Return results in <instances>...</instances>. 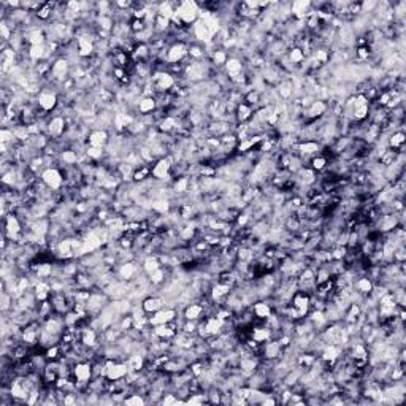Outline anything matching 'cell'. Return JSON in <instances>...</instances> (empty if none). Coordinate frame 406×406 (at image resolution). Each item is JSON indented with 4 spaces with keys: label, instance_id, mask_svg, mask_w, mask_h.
<instances>
[{
    "label": "cell",
    "instance_id": "1",
    "mask_svg": "<svg viewBox=\"0 0 406 406\" xmlns=\"http://www.w3.org/2000/svg\"><path fill=\"white\" fill-rule=\"evenodd\" d=\"M198 10H200V5L195 2H179L175 12L179 16L181 23L184 26H189V24H194L198 19Z\"/></svg>",
    "mask_w": 406,
    "mask_h": 406
},
{
    "label": "cell",
    "instance_id": "2",
    "mask_svg": "<svg viewBox=\"0 0 406 406\" xmlns=\"http://www.w3.org/2000/svg\"><path fill=\"white\" fill-rule=\"evenodd\" d=\"M40 178H42V181L45 182V184L49 189H53V190H59V187L62 186V182H64L62 171H60L59 168H56V167L45 168L42 171V175H40Z\"/></svg>",
    "mask_w": 406,
    "mask_h": 406
},
{
    "label": "cell",
    "instance_id": "3",
    "mask_svg": "<svg viewBox=\"0 0 406 406\" xmlns=\"http://www.w3.org/2000/svg\"><path fill=\"white\" fill-rule=\"evenodd\" d=\"M187 49H189V45L187 43H182V42H173L168 48H167V64H179L182 59L187 56Z\"/></svg>",
    "mask_w": 406,
    "mask_h": 406
},
{
    "label": "cell",
    "instance_id": "4",
    "mask_svg": "<svg viewBox=\"0 0 406 406\" xmlns=\"http://www.w3.org/2000/svg\"><path fill=\"white\" fill-rule=\"evenodd\" d=\"M37 105L40 110L45 111V113H49V111H53L59 105L57 94L51 92V90H42V92L37 95Z\"/></svg>",
    "mask_w": 406,
    "mask_h": 406
},
{
    "label": "cell",
    "instance_id": "5",
    "mask_svg": "<svg viewBox=\"0 0 406 406\" xmlns=\"http://www.w3.org/2000/svg\"><path fill=\"white\" fill-rule=\"evenodd\" d=\"M178 318V311L176 310H159L149 318V326H160V324H170L171 321H175Z\"/></svg>",
    "mask_w": 406,
    "mask_h": 406
},
{
    "label": "cell",
    "instance_id": "6",
    "mask_svg": "<svg viewBox=\"0 0 406 406\" xmlns=\"http://www.w3.org/2000/svg\"><path fill=\"white\" fill-rule=\"evenodd\" d=\"M110 141V134L107 129H94L87 135V146L105 148Z\"/></svg>",
    "mask_w": 406,
    "mask_h": 406
},
{
    "label": "cell",
    "instance_id": "7",
    "mask_svg": "<svg viewBox=\"0 0 406 406\" xmlns=\"http://www.w3.org/2000/svg\"><path fill=\"white\" fill-rule=\"evenodd\" d=\"M170 170H171V162L168 157H162L156 162L154 167H151V176H154V179L164 181L165 178L170 176Z\"/></svg>",
    "mask_w": 406,
    "mask_h": 406
},
{
    "label": "cell",
    "instance_id": "8",
    "mask_svg": "<svg viewBox=\"0 0 406 406\" xmlns=\"http://www.w3.org/2000/svg\"><path fill=\"white\" fill-rule=\"evenodd\" d=\"M65 127H67V121L64 116H53L49 121H48V130L46 134L51 135L53 138H59L60 135H64L65 132Z\"/></svg>",
    "mask_w": 406,
    "mask_h": 406
},
{
    "label": "cell",
    "instance_id": "9",
    "mask_svg": "<svg viewBox=\"0 0 406 406\" xmlns=\"http://www.w3.org/2000/svg\"><path fill=\"white\" fill-rule=\"evenodd\" d=\"M243 62L241 60L238 59V57H229L227 59V62H226V65H224V70H226V75H227V78L232 81V79H235L237 76H240V75H243Z\"/></svg>",
    "mask_w": 406,
    "mask_h": 406
},
{
    "label": "cell",
    "instance_id": "10",
    "mask_svg": "<svg viewBox=\"0 0 406 406\" xmlns=\"http://www.w3.org/2000/svg\"><path fill=\"white\" fill-rule=\"evenodd\" d=\"M298 152H300V157H314L319 154V151L322 149L319 141H301L297 146Z\"/></svg>",
    "mask_w": 406,
    "mask_h": 406
},
{
    "label": "cell",
    "instance_id": "11",
    "mask_svg": "<svg viewBox=\"0 0 406 406\" xmlns=\"http://www.w3.org/2000/svg\"><path fill=\"white\" fill-rule=\"evenodd\" d=\"M164 298L162 297H157V295H149L148 298H145L141 301V307H143L145 313L146 314H154L157 313L159 310L164 308Z\"/></svg>",
    "mask_w": 406,
    "mask_h": 406
},
{
    "label": "cell",
    "instance_id": "12",
    "mask_svg": "<svg viewBox=\"0 0 406 406\" xmlns=\"http://www.w3.org/2000/svg\"><path fill=\"white\" fill-rule=\"evenodd\" d=\"M138 271V267L134 260H129V262H123L118 268V276L124 281H130L132 278H135Z\"/></svg>",
    "mask_w": 406,
    "mask_h": 406
},
{
    "label": "cell",
    "instance_id": "13",
    "mask_svg": "<svg viewBox=\"0 0 406 406\" xmlns=\"http://www.w3.org/2000/svg\"><path fill=\"white\" fill-rule=\"evenodd\" d=\"M276 94H278V98H281L282 102L289 100L293 94H295L292 79H281L278 83V87H276Z\"/></svg>",
    "mask_w": 406,
    "mask_h": 406
},
{
    "label": "cell",
    "instance_id": "14",
    "mask_svg": "<svg viewBox=\"0 0 406 406\" xmlns=\"http://www.w3.org/2000/svg\"><path fill=\"white\" fill-rule=\"evenodd\" d=\"M252 313H254V316H256L257 319H263V321H265V319L270 316V314L273 313V308H271L270 301H267V300H259V301L254 303Z\"/></svg>",
    "mask_w": 406,
    "mask_h": 406
},
{
    "label": "cell",
    "instance_id": "15",
    "mask_svg": "<svg viewBox=\"0 0 406 406\" xmlns=\"http://www.w3.org/2000/svg\"><path fill=\"white\" fill-rule=\"evenodd\" d=\"M137 110H138V113H141L143 116H148L154 110H157V100H156V97H141L140 102H138Z\"/></svg>",
    "mask_w": 406,
    "mask_h": 406
},
{
    "label": "cell",
    "instance_id": "16",
    "mask_svg": "<svg viewBox=\"0 0 406 406\" xmlns=\"http://www.w3.org/2000/svg\"><path fill=\"white\" fill-rule=\"evenodd\" d=\"M182 314H184V319H187V321H201L203 307L200 303H190L184 308Z\"/></svg>",
    "mask_w": 406,
    "mask_h": 406
},
{
    "label": "cell",
    "instance_id": "17",
    "mask_svg": "<svg viewBox=\"0 0 406 406\" xmlns=\"http://www.w3.org/2000/svg\"><path fill=\"white\" fill-rule=\"evenodd\" d=\"M251 338L252 340H256L257 343L263 344V343H267L271 340V330L267 329L265 326H262V327H254V330L251 332Z\"/></svg>",
    "mask_w": 406,
    "mask_h": 406
},
{
    "label": "cell",
    "instance_id": "18",
    "mask_svg": "<svg viewBox=\"0 0 406 406\" xmlns=\"http://www.w3.org/2000/svg\"><path fill=\"white\" fill-rule=\"evenodd\" d=\"M286 57L289 59V62H290L293 67H295V65H300L301 62H304V59H307V56H304L303 49H301L300 46H292V48L289 49V53H287Z\"/></svg>",
    "mask_w": 406,
    "mask_h": 406
},
{
    "label": "cell",
    "instance_id": "19",
    "mask_svg": "<svg viewBox=\"0 0 406 406\" xmlns=\"http://www.w3.org/2000/svg\"><path fill=\"white\" fill-rule=\"evenodd\" d=\"M404 134L401 130H397V132H393V134L389 135V140H387V148L389 149H398L404 145Z\"/></svg>",
    "mask_w": 406,
    "mask_h": 406
},
{
    "label": "cell",
    "instance_id": "20",
    "mask_svg": "<svg viewBox=\"0 0 406 406\" xmlns=\"http://www.w3.org/2000/svg\"><path fill=\"white\" fill-rule=\"evenodd\" d=\"M162 267V263H160V260H159V256H149V257H146L145 259V262H143V271L146 273V275H151L152 271H156L157 268H160Z\"/></svg>",
    "mask_w": 406,
    "mask_h": 406
},
{
    "label": "cell",
    "instance_id": "21",
    "mask_svg": "<svg viewBox=\"0 0 406 406\" xmlns=\"http://www.w3.org/2000/svg\"><path fill=\"white\" fill-rule=\"evenodd\" d=\"M227 59H229V56L226 53V49L219 48V49H216L215 53L211 54V64L215 65V67H222V65H226Z\"/></svg>",
    "mask_w": 406,
    "mask_h": 406
},
{
    "label": "cell",
    "instance_id": "22",
    "mask_svg": "<svg viewBox=\"0 0 406 406\" xmlns=\"http://www.w3.org/2000/svg\"><path fill=\"white\" fill-rule=\"evenodd\" d=\"M310 164H311L310 168H313L314 171H324V170L327 168L329 162H327V157H326V156L318 154V156H314V157L310 160Z\"/></svg>",
    "mask_w": 406,
    "mask_h": 406
},
{
    "label": "cell",
    "instance_id": "23",
    "mask_svg": "<svg viewBox=\"0 0 406 406\" xmlns=\"http://www.w3.org/2000/svg\"><path fill=\"white\" fill-rule=\"evenodd\" d=\"M146 400L141 395H132L130 398H126V404H145Z\"/></svg>",
    "mask_w": 406,
    "mask_h": 406
},
{
    "label": "cell",
    "instance_id": "24",
    "mask_svg": "<svg viewBox=\"0 0 406 406\" xmlns=\"http://www.w3.org/2000/svg\"><path fill=\"white\" fill-rule=\"evenodd\" d=\"M176 400H178V398H175V395H173V393H168L167 397H165L164 400H162V403H164V404H176Z\"/></svg>",
    "mask_w": 406,
    "mask_h": 406
}]
</instances>
